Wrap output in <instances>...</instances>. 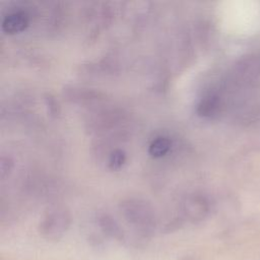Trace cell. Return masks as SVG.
<instances>
[{
    "label": "cell",
    "instance_id": "3957f363",
    "mask_svg": "<svg viewBox=\"0 0 260 260\" xmlns=\"http://www.w3.org/2000/svg\"><path fill=\"white\" fill-rule=\"evenodd\" d=\"M170 140L165 138V137H158L155 140L152 141V143L149 146V153L152 156L159 157L162 156L168 152L170 149Z\"/></svg>",
    "mask_w": 260,
    "mask_h": 260
},
{
    "label": "cell",
    "instance_id": "6da1fadb",
    "mask_svg": "<svg viewBox=\"0 0 260 260\" xmlns=\"http://www.w3.org/2000/svg\"><path fill=\"white\" fill-rule=\"evenodd\" d=\"M27 24V15L24 12L17 11L8 14L2 23V27L6 32L14 34L22 30Z\"/></svg>",
    "mask_w": 260,
    "mask_h": 260
},
{
    "label": "cell",
    "instance_id": "7a4b0ae2",
    "mask_svg": "<svg viewBox=\"0 0 260 260\" xmlns=\"http://www.w3.org/2000/svg\"><path fill=\"white\" fill-rule=\"evenodd\" d=\"M220 106V101L216 95H209L200 105V113L204 116L214 115Z\"/></svg>",
    "mask_w": 260,
    "mask_h": 260
},
{
    "label": "cell",
    "instance_id": "277c9868",
    "mask_svg": "<svg viewBox=\"0 0 260 260\" xmlns=\"http://www.w3.org/2000/svg\"><path fill=\"white\" fill-rule=\"evenodd\" d=\"M125 157H124V154L121 152V151H115L112 156H111V159H110V166L112 168H119L122 166L123 161H124Z\"/></svg>",
    "mask_w": 260,
    "mask_h": 260
}]
</instances>
